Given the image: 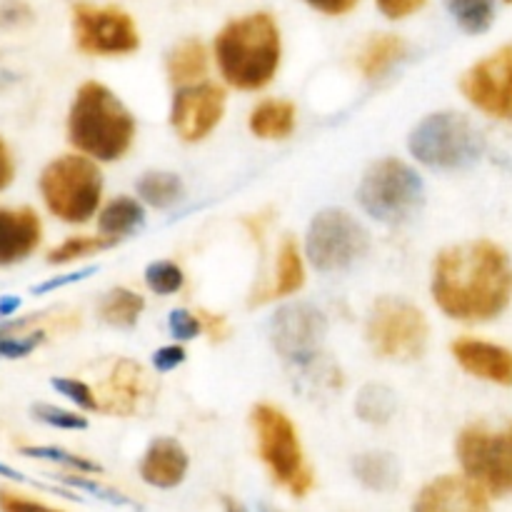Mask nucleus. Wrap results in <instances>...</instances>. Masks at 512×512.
<instances>
[{
	"label": "nucleus",
	"instance_id": "nucleus-17",
	"mask_svg": "<svg viewBox=\"0 0 512 512\" xmlns=\"http://www.w3.org/2000/svg\"><path fill=\"white\" fill-rule=\"evenodd\" d=\"M148 390V373L133 360H118L108 380L100 385V390H95V398H98L100 413L133 415L140 400L148 395Z\"/></svg>",
	"mask_w": 512,
	"mask_h": 512
},
{
	"label": "nucleus",
	"instance_id": "nucleus-25",
	"mask_svg": "<svg viewBox=\"0 0 512 512\" xmlns=\"http://www.w3.org/2000/svg\"><path fill=\"white\" fill-rule=\"evenodd\" d=\"M145 308L143 295L128 288H115L100 303V318L113 328H133Z\"/></svg>",
	"mask_w": 512,
	"mask_h": 512
},
{
	"label": "nucleus",
	"instance_id": "nucleus-18",
	"mask_svg": "<svg viewBox=\"0 0 512 512\" xmlns=\"http://www.w3.org/2000/svg\"><path fill=\"white\" fill-rule=\"evenodd\" d=\"M43 225L33 208H0V265H15L35 253Z\"/></svg>",
	"mask_w": 512,
	"mask_h": 512
},
{
	"label": "nucleus",
	"instance_id": "nucleus-4",
	"mask_svg": "<svg viewBox=\"0 0 512 512\" xmlns=\"http://www.w3.org/2000/svg\"><path fill=\"white\" fill-rule=\"evenodd\" d=\"M255 438H258V453L265 468L270 470L273 480L283 485L290 495L303 498L313 490L315 475L305 463L303 445H300L298 428L293 420L270 403H258L250 413Z\"/></svg>",
	"mask_w": 512,
	"mask_h": 512
},
{
	"label": "nucleus",
	"instance_id": "nucleus-26",
	"mask_svg": "<svg viewBox=\"0 0 512 512\" xmlns=\"http://www.w3.org/2000/svg\"><path fill=\"white\" fill-rule=\"evenodd\" d=\"M355 475L370 490H393L398 485V463L388 453H365L355 460Z\"/></svg>",
	"mask_w": 512,
	"mask_h": 512
},
{
	"label": "nucleus",
	"instance_id": "nucleus-3",
	"mask_svg": "<svg viewBox=\"0 0 512 512\" xmlns=\"http://www.w3.org/2000/svg\"><path fill=\"white\" fill-rule=\"evenodd\" d=\"M135 120L103 83H83L68 113V140L93 160H118L130 150Z\"/></svg>",
	"mask_w": 512,
	"mask_h": 512
},
{
	"label": "nucleus",
	"instance_id": "nucleus-43",
	"mask_svg": "<svg viewBox=\"0 0 512 512\" xmlns=\"http://www.w3.org/2000/svg\"><path fill=\"white\" fill-rule=\"evenodd\" d=\"M85 275H88V270H85V273H78V275H70V278L50 280V283L40 285V288H38V293H45V290H53V288H60V285H65V283H73V280H80V278H85Z\"/></svg>",
	"mask_w": 512,
	"mask_h": 512
},
{
	"label": "nucleus",
	"instance_id": "nucleus-19",
	"mask_svg": "<svg viewBox=\"0 0 512 512\" xmlns=\"http://www.w3.org/2000/svg\"><path fill=\"white\" fill-rule=\"evenodd\" d=\"M185 473H188V453L178 440L160 438L145 453L143 463H140V475L148 485L155 488H175L183 483Z\"/></svg>",
	"mask_w": 512,
	"mask_h": 512
},
{
	"label": "nucleus",
	"instance_id": "nucleus-47",
	"mask_svg": "<svg viewBox=\"0 0 512 512\" xmlns=\"http://www.w3.org/2000/svg\"><path fill=\"white\" fill-rule=\"evenodd\" d=\"M260 512H280V510L270 508V505H260Z\"/></svg>",
	"mask_w": 512,
	"mask_h": 512
},
{
	"label": "nucleus",
	"instance_id": "nucleus-22",
	"mask_svg": "<svg viewBox=\"0 0 512 512\" xmlns=\"http://www.w3.org/2000/svg\"><path fill=\"white\" fill-rule=\"evenodd\" d=\"M295 105L290 100H263L248 118V128L255 138L285 140L295 130Z\"/></svg>",
	"mask_w": 512,
	"mask_h": 512
},
{
	"label": "nucleus",
	"instance_id": "nucleus-29",
	"mask_svg": "<svg viewBox=\"0 0 512 512\" xmlns=\"http://www.w3.org/2000/svg\"><path fill=\"white\" fill-rule=\"evenodd\" d=\"M118 243L115 238H108V235H73L65 243H60L58 248L48 253L50 265H68L73 260L88 258V255L100 253V250H108Z\"/></svg>",
	"mask_w": 512,
	"mask_h": 512
},
{
	"label": "nucleus",
	"instance_id": "nucleus-21",
	"mask_svg": "<svg viewBox=\"0 0 512 512\" xmlns=\"http://www.w3.org/2000/svg\"><path fill=\"white\" fill-rule=\"evenodd\" d=\"M405 55H408V43L400 35L380 33L363 45L358 55V68L368 80H378L388 75Z\"/></svg>",
	"mask_w": 512,
	"mask_h": 512
},
{
	"label": "nucleus",
	"instance_id": "nucleus-44",
	"mask_svg": "<svg viewBox=\"0 0 512 512\" xmlns=\"http://www.w3.org/2000/svg\"><path fill=\"white\" fill-rule=\"evenodd\" d=\"M18 305H20L18 298H3L0 300V315H3V318H8V315H13L15 310H18Z\"/></svg>",
	"mask_w": 512,
	"mask_h": 512
},
{
	"label": "nucleus",
	"instance_id": "nucleus-7",
	"mask_svg": "<svg viewBox=\"0 0 512 512\" xmlns=\"http://www.w3.org/2000/svg\"><path fill=\"white\" fill-rule=\"evenodd\" d=\"M425 198L420 175L398 158H383L370 165L358 188V200L370 218L398 225L413 218Z\"/></svg>",
	"mask_w": 512,
	"mask_h": 512
},
{
	"label": "nucleus",
	"instance_id": "nucleus-1",
	"mask_svg": "<svg viewBox=\"0 0 512 512\" xmlns=\"http://www.w3.org/2000/svg\"><path fill=\"white\" fill-rule=\"evenodd\" d=\"M433 298L453 320H495L512 300L510 255L493 240L445 248L433 268Z\"/></svg>",
	"mask_w": 512,
	"mask_h": 512
},
{
	"label": "nucleus",
	"instance_id": "nucleus-2",
	"mask_svg": "<svg viewBox=\"0 0 512 512\" xmlns=\"http://www.w3.org/2000/svg\"><path fill=\"white\" fill-rule=\"evenodd\" d=\"M280 28L270 13H250L225 25L215 38V60L238 90H260L280 68Z\"/></svg>",
	"mask_w": 512,
	"mask_h": 512
},
{
	"label": "nucleus",
	"instance_id": "nucleus-37",
	"mask_svg": "<svg viewBox=\"0 0 512 512\" xmlns=\"http://www.w3.org/2000/svg\"><path fill=\"white\" fill-rule=\"evenodd\" d=\"M168 325H170V333L180 340H193L195 335L203 333L200 318L198 315L188 313V310H173V313H170Z\"/></svg>",
	"mask_w": 512,
	"mask_h": 512
},
{
	"label": "nucleus",
	"instance_id": "nucleus-11",
	"mask_svg": "<svg viewBox=\"0 0 512 512\" xmlns=\"http://www.w3.org/2000/svg\"><path fill=\"white\" fill-rule=\"evenodd\" d=\"M75 43L88 55H128L140 48L138 25L115 5L78 3L73 8Z\"/></svg>",
	"mask_w": 512,
	"mask_h": 512
},
{
	"label": "nucleus",
	"instance_id": "nucleus-16",
	"mask_svg": "<svg viewBox=\"0 0 512 512\" xmlns=\"http://www.w3.org/2000/svg\"><path fill=\"white\" fill-rule=\"evenodd\" d=\"M450 353L458 360L460 368L473 378L488 380L503 388L512 385V350L505 345L480 338H458L450 345Z\"/></svg>",
	"mask_w": 512,
	"mask_h": 512
},
{
	"label": "nucleus",
	"instance_id": "nucleus-10",
	"mask_svg": "<svg viewBox=\"0 0 512 512\" xmlns=\"http://www.w3.org/2000/svg\"><path fill=\"white\" fill-rule=\"evenodd\" d=\"M305 248H308V258L315 270L343 273L368 253L370 235L353 215L330 208L313 218Z\"/></svg>",
	"mask_w": 512,
	"mask_h": 512
},
{
	"label": "nucleus",
	"instance_id": "nucleus-5",
	"mask_svg": "<svg viewBox=\"0 0 512 512\" xmlns=\"http://www.w3.org/2000/svg\"><path fill=\"white\" fill-rule=\"evenodd\" d=\"M410 153L433 170H463L483 155V135L463 113L443 110L420 120L410 133Z\"/></svg>",
	"mask_w": 512,
	"mask_h": 512
},
{
	"label": "nucleus",
	"instance_id": "nucleus-35",
	"mask_svg": "<svg viewBox=\"0 0 512 512\" xmlns=\"http://www.w3.org/2000/svg\"><path fill=\"white\" fill-rule=\"evenodd\" d=\"M53 388L58 390L60 395H65L68 400H73L75 405H80L83 410H95L100 413L98 408V398H95V390L90 388L88 383L78 378H55Z\"/></svg>",
	"mask_w": 512,
	"mask_h": 512
},
{
	"label": "nucleus",
	"instance_id": "nucleus-12",
	"mask_svg": "<svg viewBox=\"0 0 512 512\" xmlns=\"http://www.w3.org/2000/svg\"><path fill=\"white\" fill-rule=\"evenodd\" d=\"M323 313L313 305H290L273 320V348L293 370H313L323 353Z\"/></svg>",
	"mask_w": 512,
	"mask_h": 512
},
{
	"label": "nucleus",
	"instance_id": "nucleus-45",
	"mask_svg": "<svg viewBox=\"0 0 512 512\" xmlns=\"http://www.w3.org/2000/svg\"><path fill=\"white\" fill-rule=\"evenodd\" d=\"M223 503H225V512H248L243 505L238 503V500H233V498H225Z\"/></svg>",
	"mask_w": 512,
	"mask_h": 512
},
{
	"label": "nucleus",
	"instance_id": "nucleus-30",
	"mask_svg": "<svg viewBox=\"0 0 512 512\" xmlns=\"http://www.w3.org/2000/svg\"><path fill=\"white\" fill-rule=\"evenodd\" d=\"M355 410L365 423H388L395 410V398L383 385H368V388L360 390Z\"/></svg>",
	"mask_w": 512,
	"mask_h": 512
},
{
	"label": "nucleus",
	"instance_id": "nucleus-39",
	"mask_svg": "<svg viewBox=\"0 0 512 512\" xmlns=\"http://www.w3.org/2000/svg\"><path fill=\"white\" fill-rule=\"evenodd\" d=\"M183 360H185V350L180 348V345H165V348H160L158 353L153 355V365L155 370H160V373H170V370L178 368Z\"/></svg>",
	"mask_w": 512,
	"mask_h": 512
},
{
	"label": "nucleus",
	"instance_id": "nucleus-32",
	"mask_svg": "<svg viewBox=\"0 0 512 512\" xmlns=\"http://www.w3.org/2000/svg\"><path fill=\"white\" fill-rule=\"evenodd\" d=\"M20 453L28 455V458L50 460V463L65 465V468L75 470V473H98V465L90 463V460H85V458H80V455L68 453V450L40 448V445H35V448H23V450H20Z\"/></svg>",
	"mask_w": 512,
	"mask_h": 512
},
{
	"label": "nucleus",
	"instance_id": "nucleus-24",
	"mask_svg": "<svg viewBox=\"0 0 512 512\" xmlns=\"http://www.w3.org/2000/svg\"><path fill=\"white\" fill-rule=\"evenodd\" d=\"M145 220L143 205L133 198H115L110 200L108 205L103 208L98 218V228L100 235H108V238H125L128 233H133L135 228H140Z\"/></svg>",
	"mask_w": 512,
	"mask_h": 512
},
{
	"label": "nucleus",
	"instance_id": "nucleus-6",
	"mask_svg": "<svg viewBox=\"0 0 512 512\" xmlns=\"http://www.w3.org/2000/svg\"><path fill=\"white\" fill-rule=\"evenodd\" d=\"M40 195L50 213L63 223H88L100 205L103 175L83 155H63L40 175Z\"/></svg>",
	"mask_w": 512,
	"mask_h": 512
},
{
	"label": "nucleus",
	"instance_id": "nucleus-38",
	"mask_svg": "<svg viewBox=\"0 0 512 512\" xmlns=\"http://www.w3.org/2000/svg\"><path fill=\"white\" fill-rule=\"evenodd\" d=\"M425 5V0H378V8L385 18L390 20H403L418 13Z\"/></svg>",
	"mask_w": 512,
	"mask_h": 512
},
{
	"label": "nucleus",
	"instance_id": "nucleus-8",
	"mask_svg": "<svg viewBox=\"0 0 512 512\" xmlns=\"http://www.w3.org/2000/svg\"><path fill=\"white\" fill-rule=\"evenodd\" d=\"M365 335H368V343L375 355L385 360H398V363H410V360L423 358L430 328L423 310L403 298L385 295V298L375 300L368 315V325H365Z\"/></svg>",
	"mask_w": 512,
	"mask_h": 512
},
{
	"label": "nucleus",
	"instance_id": "nucleus-13",
	"mask_svg": "<svg viewBox=\"0 0 512 512\" xmlns=\"http://www.w3.org/2000/svg\"><path fill=\"white\" fill-rule=\"evenodd\" d=\"M460 93L480 113L512 120V40L465 70Z\"/></svg>",
	"mask_w": 512,
	"mask_h": 512
},
{
	"label": "nucleus",
	"instance_id": "nucleus-36",
	"mask_svg": "<svg viewBox=\"0 0 512 512\" xmlns=\"http://www.w3.org/2000/svg\"><path fill=\"white\" fill-rule=\"evenodd\" d=\"M0 512H60L48 508V505L38 503L33 498H25V495L15 493V490L0 488Z\"/></svg>",
	"mask_w": 512,
	"mask_h": 512
},
{
	"label": "nucleus",
	"instance_id": "nucleus-20",
	"mask_svg": "<svg viewBox=\"0 0 512 512\" xmlns=\"http://www.w3.org/2000/svg\"><path fill=\"white\" fill-rule=\"evenodd\" d=\"M305 283V268L303 258H300V250L295 238H283L278 248V265H275V278L268 288L260 290L258 295H253V305L270 303V300L288 298L295 295Z\"/></svg>",
	"mask_w": 512,
	"mask_h": 512
},
{
	"label": "nucleus",
	"instance_id": "nucleus-14",
	"mask_svg": "<svg viewBox=\"0 0 512 512\" xmlns=\"http://www.w3.org/2000/svg\"><path fill=\"white\" fill-rule=\"evenodd\" d=\"M225 113V90L215 83L180 88L170 108V125L180 140L198 143L208 138Z\"/></svg>",
	"mask_w": 512,
	"mask_h": 512
},
{
	"label": "nucleus",
	"instance_id": "nucleus-23",
	"mask_svg": "<svg viewBox=\"0 0 512 512\" xmlns=\"http://www.w3.org/2000/svg\"><path fill=\"white\" fill-rule=\"evenodd\" d=\"M165 68L175 85H193L208 73V50L198 38L180 40L168 53Z\"/></svg>",
	"mask_w": 512,
	"mask_h": 512
},
{
	"label": "nucleus",
	"instance_id": "nucleus-48",
	"mask_svg": "<svg viewBox=\"0 0 512 512\" xmlns=\"http://www.w3.org/2000/svg\"><path fill=\"white\" fill-rule=\"evenodd\" d=\"M505 3H512V0H505Z\"/></svg>",
	"mask_w": 512,
	"mask_h": 512
},
{
	"label": "nucleus",
	"instance_id": "nucleus-9",
	"mask_svg": "<svg viewBox=\"0 0 512 512\" xmlns=\"http://www.w3.org/2000/svg\"><path fill=\"white\" fill-rule=\"evenodd\" d=\"M458 460L465 475L493 495L512 493V423L505 430L468 425L458 435Z\"/></svg>",
	"mask_w": 512,
	"mask_h": 512
},
{
	"label": "nucleus",
	"instance_id": "nucleus-15",
	"mask_svg": "<svg viewBox=\"0 0 512 512\" xmlns=\"http://www.w3.org/2000/svg\"><path fill=\"white\" fill-rule=\"evenodd\" d=\"M413 512H490L485 490L470 478L443 475L420 490Z\"/></svg>",
	"mask_w": 512,
	"mask_h": 512
},
{
	"label": "nucleus",
	"instance_id": "nucleus-28",
	"mask_svg": "<svg viewBox=\"0 0 512 512\" xmlns=\"http://www.w3.org/2000/svg\"><path fill=\"white\" fill-rule=\"evenodd\" d=\"M138 195L153 208H170L183 198V183L173 173H145L138 183Z\"/></svg>",
	"mask_w": 512,
	"mask_h": 512
},
{
	"label": "nucleus",
	"instance_id": "nucleus-31",
	"mask_svg": "<svg viewBox=\"0 0 512 512\" xmlns=\"http://www.w3.org/2000/svg\"><path fill=\"white\" fill-rule=\"evenodd\" d=\"M183 270L170 260H160V263L148 265L145 270V283L155 295H173L183 288Z\"/></svg>",
	"mask_w": 512,
	"mask_h": 512
},
{
	"label": "nucleus",
	"instance_id": "nucleus-42",
	"mask_svg": "<svg viewBox=\"0 0 512 512\" xmlns=\"http://www.w3.org/2000/svg\"><path fill=\"white\" fill-rule=\"evenodd\" d=\"M15 178V163H13V155H10L8 143L0 138V193L13 183Z\"/></svg>",
	"mask_w": 512,
	"mask_h": 512
},
{
	"label": "nucleus",
	"instance_id": "nucleus-34",
	"mask_svg": "<svg viewBox=\"0 0 512 512\" xmlns=\"http://www.w3.org/2000/svg\"><path fill=\"white\" fill-rule=\"evenodd\" d=\"M33 415L40 420V423L50 425V428L60 430H83L88 428V420L78 413H70V410L55 408V405H35Z\"/></svg>",
	"mask_w": 512,
	"mask_h": 512
},
{
	"label": "nucleus",
	"instance_id": "nucleus-33",
	"mask_svg": "<svg viewBox=\"0 0 512 512\" xmlns=\"http://www.w3.org/2000/svg\"><path fill=\"white\" fill-rule=\"evenodd\" d=\"M45 340V330H18L0 338V358H25Z\"/></svg>",
	"mask_w": 512,
	"mask_h": 512
},
{
	"label": "nucleus",
	"instance_id": "nucleus-40",
	"mask_svg": "<svg viewBox=\"0 0 512 512\" xmlns=\"http://www.w3.org/2000/svg\"><path fill=\"white\" fill-rule=\"evenodd\" d=\"M310 8L320 10L325 15H345L360 3V0H305Z\"/></svg>",
	"mask_w": 512,
	"mask_h": 512
},
{
	"label": "nucleus",
	"instance_id": "nucleus-27",
	"mask_svg": "<svg viewBox=\"0 0 512 512\" xmlns=\"http://www.w3.org/2000/svg\"><path fill=\"white\" fill-rule=\"evenodd\" d=\"M455 23L470 35H480L493 25L495 0H445Z\"/></svg>",
	"mask_w": 512,
	"mask_h": 512
},
{
	"label": "nucleus",
	"instance_id": "nucleus-46",
	"mask_svg": "<svg viewBox=\"0 0 512 512\" xmlns=\"http://www.w3.org/2000/svg\"><path fill=\"white\" fill-rule=\"evenodd\" d=\"M0 475H5V478H13V480H23V475L15 473L13 468H8V465L0 463Z\"/></svg>",
	"mask_w": 512,
	"mask_h": 512
},
{
	"label": "nucleus",
	"instance_id": "nucleus-41",
	"mask_svg": "<svg viewBox=\"0 0 512 512\" xmlns=\"http://www.w3.org/2000/svg\"><path fill=\"white\" fill-rule=\"evenodd\" d=\"M198 318H200V325H203V330L210 335V338L213 340L228 338V323H225L223 315H210L205 313V310H200Z\"/></svg>",
	"mask_w": 512,
	"mask_h": 512
}]
</instances>
